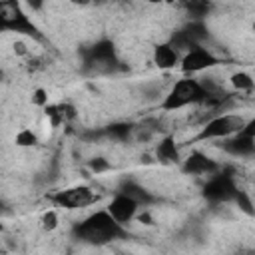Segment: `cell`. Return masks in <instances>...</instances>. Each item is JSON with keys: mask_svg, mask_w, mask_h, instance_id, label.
<instances>
[{"mask_svg": "<svg viewBox=\"0 0 255 255\" xmlns=\"http://www.w3.org/2000/svg\"><path fill=\"white\" fill-rule=\"evenodd\" d=\"M120 225L122 223L116 221V217L110 211H98L90 215L86 221H82L80 225H76L74 233L78 239H84L88 243H106L124 233Z\"/></svg>", "mask_w": 255, "mask_h": 255, "instance_id": "cell-1", "label": "cell"}, {"mask_svg": "<svg viewBox=\"0 0 255 255\" xmlns=\"http://www.w3.org/2000/svg\"><path fill=\"white\" fill-rule=\"evenodd\" d=\"M207 96H209V92L203 88L201 82H197V80H179L171 88L169 96L163 100L161 108L163 110H177V108H183L187 104L203 102Z\"/></svg>", "mask_w": 255, "mask_h": 255, "instance_id": "cell-2", "label": "cell"}, {"mask_svg": "<svg viewBox=\"0 0 255 255\" xmlns=\"http://www.w3.org/2000/svg\"><path fill=\"white\" fill-rule=\"evenodd\" d=\"M0 28L2 30H12V32H22V34L40 38L38 28L22 14L18 2H14V0L2 2V8H0Z\"/></svg>", "mask_w": 255, "mask_h": 255, "instance_id": "cell-3", "label": "cell"}, {"mask_svg": "<svg viewBox=\"0 0 255 255\" xmlns=\"http://www.w3.org/2000/svg\"><path fill=\"white\" fill-rule=\"evenodd\" d=\"M245 120L241 116H233V114H225V116H217L213 120H209L205 124V128L201 129V133L197 135V139H209V137H227L239 129H243Z\"/></svg>", "mask_w": 255, "mask_h": 255, "instance_id": "cell-4", "label": "cell"}, {"mask_svg": "<svg viewBox=\"0 0 255 255\" xmlns=\"http://www.w3.org/2000/svg\"><path fill=\"white\" fill-rule=\"evenodd\" d=\"M235 193H237V187H235V183H233V179H231L229 173H219V175L211 177L205 183V187H203V195L209 201H213V203H217V201H229V199L235 197Z\"/></svg>", "mask_w": 255, "mask_h": 255, "instance_id": "cell-5", "label": "cell"}, {"mask_svg": "<svg viewBox=\"0 0 255 255\" xmlns=\"http://www.w3.org/2000/svg\"><path fill=\"white\" fill-rule=\"evenodd\" d=\"M54 199H56L60 205L74 209V207H86V205L94 203V201H96V195H94V191L88 189V187H74V189L60 191Z\"/></svg>", "mask_w": 255, "mask_h": 255, "instance_id": "cell-6", "label": "cell"}, {"mask_svg": "<svg viewBox=\"0 0 255 255\" xmlns=\"http://www.w3.org/2000/svg\"><path fill=\"white\" fill-rule=\"evenodd\" d=\"M217 60L213 58V54H209L207 50L195 46L193 50H189L185 56H183V62H181V68L183 72H199V70H205L209 66H213Z\"/></svg>", "mask_w": 255, "mask_h": 255, "instance_id": "cell-7", "label": "cell"}, {"mask_svg": "<svg viewBox=\"0 0 255 255\" xmlns=\"http://www.w3.org/2000/svg\"><path fill=\"white\" fill-rule=\"evenodd\" d=\"M137 205H139V203H137L135 199H131V197H129V195H126V193H120L118 197H114V199H112V203H110L108 211L116 217V221L126 223V221H129V219L133 217V213H135Z\"/></svg>", "mask_w": 255, "mask_h": 255, "instance_id": "cell-8", "label": "cell"}, {"mask_svg": "<svg viewBox=\"0 0 255 255\" xmlns=\"http://www.w3.org/2000/svg\"><path fill=\"white\" fill-rule=\"evenodd\" d=\"M183 169H185L187 173H193V175H201V173H215L217 163H215L213 159H209L207 155H203V153L195 151V153H191V155L185 159Z\"/></svg>", "mask_w": 255, "mask_h": 255, "instance_id": "cell-9", "label": "cell"}, {"mask_svg": "<svg viewBox=\"0 0 255 255\" xmlns=\"http://www.w3.org/2000/svg\"><path fill=\"white\" fill-rule=\"evenodd\" d=\"M225 151H229L233 155H251L255 151V137L241 131L239 135L225 141Z\"/></svg>", "mask_w": 255, "mask_h": 255, "instance_id": "cell-10", "label": "cell"}, {"mask_svg": "<svg viewBox=\"0 0 255 255\" xmlns=\"http://www.w3.org/2000/svg\"><path fill=\"white\" fill-rule=\"evenodd\" d=\"M88 56H90L92 62H100V64L112 62V60H114V44H112L110 40H100L98 44H94V46L90 48Z\"/></svg>", "mask_w": 255, "mask_h": 255, "instance_id": "cell-11", "label": "cell"}, {"mask_svg": "<svg viewBox=\"0 0 255 255\" xmlns=\"http://www.w3.org/2000/svg\"><path fill=\"white\" fill-rule=\"evenodd\" d=\"M153 60L159 68H171L177 62V50L171 44H161L153 52Z\"/></svg>", "mask_w": 255, "mask_h": 255, "instance_id": "cell-12", "label": "cell"}, {"mask_svg": "<svg viewBox=\"0 0 255 255\" xmlns=\"http://www.w3.org/2000/svg\"><path fill=\"white\" fill-rule=\"evenodd\" d=\"M157 159H159V161H165V163L179 159V151H177L175 139H173L171 135H167V137H163V139L159 141V145H157Z\"/></svg>", "mask_w": 255, "mask_h": 255, "instance_id": "cell-13", "label": "cell"}, {"mask_svg": "<svg viewBox=\"0 0 255 255\" xmlns=\"http://www.w3.org/2000/svg\"><path fill=\"white\" fill-rule=\"evenodd\" d=\"M185 8H187V12H189L191 18L201 20L211 10V2L209 0H185Z\"/></svg>", "mask_w": 255, "mask_h": 255, "instance_id": "cell-14", "label": "cell"}, {"mask_svg": "<svg viewBox=\"0 0 255 255\" xmlns=\"http://www.w3.org/2000/svg\"><path fill=\"white\" fill-rule=\"evenodd\" d=\"M120 193L129 195V197H131V199H135L137 203H149V201H151L149 193H147V191H143L139 185H135V183H131V181L124 183V187H122V191H120Z\"/></svg>", "mask_w": 255, "mask_h": 255, "instance_id": "cell-15", "label": "cell"}, {"mask_svg": "<svg viewBox=\"0 0 255 255\" xmlns=\"http://www.w3.org/2000/svg\"><path fill=\"white\" fill-rule=\"evenodd\" d=\"M183 32L189 36V40L193 42V44H197L199 40H203V38H207V30H205V26L199 22V20H195V22H191L187 28H183Z\"/></svg>", "mask_w": 255, "mask_h": 255, "instance_id": "cell-16", "label": "cell"}, {"mask_svg": "<svg viewBox=\"0 0 255 255\" xmlns=\"http://www.w3.org/2000/svg\"><path fill=\"white\" fill-rule=\"evenodd\" d=\"M112 137H118V139H124V137H128L129 135V131H131V126L129 124H124V122H118V124H112L108 129H106Z\"/></svg>", "mask_w": 255, "mask_h": 255, "instance_id": "cell-17", "label": "cell"}, {"mask_svg": "<svg viewBox=\"0 0 255 255\" xmlns=\"http://www.w3.org/2000/svg\"><path fill=\"white\" fill-rule=\"evenodd\" d=\"M231 84H233L237 90H251V88H253V80H251V76H247L245 72L233 74V78H231Z\"/></svg>", "mask_w": 255, "mask_h": 255, "instance_id": "cell-18", "label": "cell"}, {"mask_svg": "<svg viewBox=\"0 0 255 255\" xmlns=\"http://www.w3.org/2000/svg\"><path fill=\"white\" fill-rule=\"evenodd\" d=\"M233 199H235V203L239 205V209H241V211H245V213H249V215H253V213H255L251 199H249L243 191H239V189H237V193H235V197H233Z\"/></svg>", "mask_w": 255, "mask_h": 255, "instance_id": "cell-19", "label": "cell"}, {"mask_svg": "<svg viewBox=\"0 0 255 255\" xmlns=\"http://www.w3.org/2000/svg\"><path fill=\"white\" fill-rule=\"evenodd\" d=\"M16 143H18V145H34V143H36V135H34L30 129H22V131L16 135Z\"/></svg>", "mask_w": 255, "mask_h": 255, "instance_id": "cell-20", "label": "cell"}, {"mask_svg": "<svg viewBox=\"0 0 255 255\" xmlns=\"http://www.w3.org/2000/svg\"><path fill=\"white\" fill-rule=\"evenodd\" d=\"M56 225H58V215H56L54 211L44 213V217H42V227L48 229V231H52V229H56Z\"/></svg>", "mask_w": 255, "mask_h": 255, "instance_id": "cell-21", "label": "cell"}, {"mask_svg": "<svg viewBox=\"0 0 255 255\" xmlns=\"http://www.w3.org/2000/svg\"><path fill=\"white\" fill-rule=\"evenodd\" d=\"M90 167H92V171L102 173V171H108V169H110V163H108L104 157H94V159L90 161Z\"/></svg>", "mask_w": 255, "mask_h": 255, "instance_id": "cell-22", "label": "cell"}, {"mask_svg": "<svg viewBox=\"0 0 255 255\" xmlns=\"http://www.w3.org/2000/svg\"><path fill=\"white\" fill-rule=\"evenodd\" d=\"M32 102H34L36 106H46V104H48V96H46V92H44V90H36L34 96H32Z\"/></svg>", "mask_w": 255, "mask_h": 255, "instance_id": "cell-23", "label": "cell"}, {"mask_svg": "<svg viewBox=\"0 0 255 255\" xmlns=\"http://www.w3.org/2000/svg\"><path fill=\"white\" fill-rule=\"evenodd\" d=\"M243 133H247V135H251V137H255V120H249V122H245V126H243V129H241Z\"/></svg>", "mask_w": 255, "mask_h": 255, "instance_id": "cell-24", "label": "cell"}, {"mask_svg": "<svg viewBox=\"0 0 255 255\" xmlns=\"http://www.w3.org/2000/svg\"><path fill=\"white\" fill-rule=\"evenodd\" d=\"M26 2H28V6H30L32 10H40L42 4H44V0H26Z\"/></svg>", "mask_w": 255, "mask_h": 255, "instance_id": "cell-25", "label": "cell"}, {"mask_svg": "<svg viewBox=\"0 0 255 255\" xmlns=\"http://www.w3.org/2000/svg\"><path fill=\"white\" fill-rule=\"evenodd\" d=\"M14 48H16V52H18V54H24V52H26V46H24V44H20V42H18V44H14Z\"/></svg>", "mask_w": 255, "mask_h": 255, "instance_id": "cell-26", "label": "cell"}, {"mask_svg": "<svg viewBox=\"0 0 255 255\" xmlns=\"http://www.w3.org/2000/svg\"><path fill=\"white\" fill-rule=\"evenodd\" d=\"M139 221H141V223H143V221H145V223H147V225H149V223H151V217H149V215H147V213H143V215H141V217H139Z\"/></svg>", "mask_w": 255, "mask_h": 255, "instance_id": "cell-27", "label": "cell"}, {"mask_svg": "<svg viewBox=\"0 0 255 255\" xmlns=\"http://www.w3.org/2000/svg\"><path fill=\"white\" fill-rule=\"evenodd\" d=\"M151 2H169V0H151Z\"/></svg>", "mask_w": 255, "mask_h": 255, "instance_id": "cell-28", "label": "cell"}, {"mask_svg": "<svg viewBox=\"0 0 255 255\" xmlns=\"http://www.w3.org/2000/svg\"><path fill=\"white\" fill-rule=\"evenodd\" d=\"M253 30H255V24H253Z\"/></svg>", "mask_w": 255, "mask_h": 255, "instance_id": "cell-29", "label": "cell"}]
</instances>
